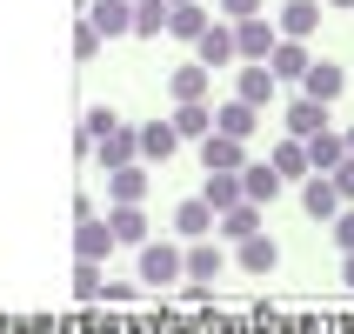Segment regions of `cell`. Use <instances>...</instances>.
<instances>
[{
    "instance_id": "1",
    "label": "cell",
    "mask_w": 354,
    "mask_h": 334,
    "mask_svg": "<svg viewBox=\"0 0 354 334\" xmlns=\"http://www.w3.org/2000/svg\"><path fill=\"white\" fill-rule=\"evenodd\" d=\"M134 254H140V268H134V275H140V288H160V295H167V288H180V248H167V241H154V234H147Z\"/></svg>"
},
{
    "instance_id": "2",
    "label": "cell",
    "mask_w": 354,
    "mask_h": 334,
    "mask_svg": "<svg viewBox=\"0 0 354 334\" xmlns=\"http://www.w3.org/2000/svg\"><path fill=\"white\" fill-rule=\"evenodd\" d=\"M194 60H201V67H214V74H221V67H234V27H227V20H207V27H201V34H194Z\"/></svg>"
},
{
    "instance_id": "3",
    "label": "cell",
    "mask_w": 354,
    "mask_h": 334,
    "mask_svg": "<svg viewBox=\"0 0 354 334\" xmlns=\"http://www.w3.org/2000/svg\"><path fill=\"white\" fill-rule=\"evenodd\" d=\"M227 27H234V54H241V60H268V54H274V40H281V27H274L268 14L227 20Z\"/></svg>"
},
{
    "instance_id": "4",
    "label": "cell",
    "mask_w": 354,
    "mask_h": 334,
    "mask_svg": "<svg viewBox=\"0 0 354 334\" xmlns=\"http://www.w3.org/2000/svg\"><path fill=\"white\" fill-rule=\"evenodd\" d=\"M248 140H234V134H201V167H207V174H241V167H248Z\"/></svg>"
},
{
    "instance_id": "5",
    "label": "cell",
    "mask_w": 354,
    "mask_h": 334,
    "mask_svg": "<svg viewBox=\"0 0 354 334\" xmlns=\"http://www.w3.org/2000/svg\"><path fill=\"white\" fill-rule=\"evenodd\" d=\"M295 94L328 100V107H335V100L348 94V67H341V60H308V74H301V87H295Z\"/></svg>"
},
{
    "instance_id": "6",
    "label": "cell",
    "mask_w": 354,
    "mask_h": 334,
    "mask_svg": "<svg viewBox=\"0 0 354 334\" xmlns=\"http://www.w3.org/2000/svg\"><path fill=\"white\" fill-rule=\"evenodd\" d=\"M221 268H227V254H221V241L207 234V241H187V248H180V281H207V288H214L221 281Z\"/></svg>"
},
{
    "instance_id": "7",
    "label": "cell",
    "mask_w": 354,
    "mask_h": 334,
    "mask_svg": "<svg viewBox=\"0 0 354 334\" xmlns=\"http://www.w3.org/2000/svg\"><path fill=\"white\" fill-rule=\"evenodd\" d=\"M94 160H100V174H114V167L140 160V134L127 127V120H114V127H107V134L94 140Z\"/></svg>"
},
{
    "instance_id": "8",
    "label": "cell",
    "mask_w": 354,
    "mask_h": 334,
    "mask_svg": "<svg viewBox=\"0 0 354 334\" xmlns=\"http://www.w3.org/2000/svg\"><path fill=\"white\" fill-rule=\"evenodd\" d=\"M341 207H348V201L335 194V180H328V174H308V180H301V214L315 221V228H328Z\"/></svg>"
},
{
    "instance_id": "9",
    "label": "cell",
    "mask_w": 354,
    "mask_h": 334,
    "mask_svg": "<svg viewBox=\"0 0 354 334\" xmlns=\"http://www.w3.org/2000/svg\"><path fill=\"white\" fill-rule=\"evenodd\" d=\"M281 94V80L268 74V60H241V74H234V100H248V107H261L268 114V100Z\"/></svg>"
},
{
    "instance_id": "10",
    "label": "cell",
    "mask_w": 354,
    "mask_h": 334,
    "mask_svg": "<svg viewBox=\"0 0 354 334\" xmlns=\"http://www.w3.org/2000/svg\"><path fill=\"white\" fill-rule=\"evenodd\" d=\"M107 234H114V248H140V241L154 234V228H147V207H140V201H114V207H107Z\"/></svg>"
},
{
    "instance_id": "11",
    "label": "cell",
    "mask_w": 354,
    "mask_h": 334,
    "mask_svg": "<svg viewBox=\"0 0 354 334\" xmlns=\"http://www.w3.org/2000/svg\"><path fill=\"white\" fill-rule=\"evenodd\" d=\"M308 60H315V54H308V40H288V34H281V40H274V54H268V74H274L281 87H301Z\"/></svg>"
},
{
    "instance_id": "12",
    "label": "cell",
    "mask_w": 354,
    "mask_h": 334,
    "mask_svg": "<svg viewBox=\"0 0 354 334\" xmlns=\"http://www.w3.org/2000/svg\"><path fill=\"white\" fill-rule=\"evenodd\" d=\"M167 100H214V67L180 60L174 74H167Z\"/></svg>"
},
{
    "instance_id": "13",
    "label": "cell",
    "mask_w": 354,
    "mask_h": 334,
    "mask_svg": "<svg viewBox=\"0 0 354 334\" xmlns=\"http://www.w3.org/2000/svg\"><path fill=\"white\" fill-rule=\"evenodd\" d=\"M214 134H234V140H254L261 134V107H248V100H214Z\"/></svg>"
},
{
    "instance_id": "14",
    "label": "cell",
    "mask_w": 354,
    "mask_h": 334,
    "mask_svg": "<svg viewBox=\"0 0 354 334\" xmlns=\"http://www.w3.org/2000/svg\"><path fill=\"white\" fill-rule=\"evenodd\" d=\"M281 187H288V180H281L268 160H248V167H241V201H254V207H274Z\"/></svg>"
},
{
    "instance_id": "15",
    "label": "cell",
    "mask_w": 354,
    "mask_h": 334,
    "mask_svg": "<svg viewBox=\"0 0 354 334\" xmlns=\"http://www.w3.org/2000/svg\"><path fill=\"white\" fill-rule=\"evenodd\" d=\"M274 27H281L288 40H315V34H321V0H281Z\"/></svg>"
},
{
    "instance_id": "16",
    "label": "cell",
    "mask_w": 354,
    "mask_h": 334,
    "mask_svg": "<svg viewBox=\"0 0 354 334\" xmlns=\"http://www.w3.org/2000/svg\"><path fill=\"white\" fill-rule=\"evenodd\" d=\"M248 234H261V207H254V201H234V207L214 214V241L234 248V241H248Z\"/></svg>"
},
{
    "instance_id": "17",
    "label": "cell",
    "mask_w": 354,
    "mask_h": 334,
    "mask_svg": "<svg viewBox=\"0 0 354 334\" xmlns=\"http://www.w3.org/2000/svg\"><path fill=\"white\" fill-rule=\"evenodd\" d=\"M114 254V234H107V214L74 221V261H107Z\"/></svg>"
},
{
    "instance_id": "18",
    "label": "cell",
    "mask_w": 354,
    "mask_h": 334,
    "mask_svg": "<svg viewBox=\"0 0 354 334\" xmlns=\"http://www.w3.org/2000/svg\"><path fill=\"white\" fill-rule=\"evenodd\" d=\"M301 147H308V167H315V174H335L341 160H348V140H341V127H321V134H308Z\"/></svg>"
},
{
    "instance_id": "19",
    "label": "cell",
    "mask_w": 354,
    "mask_h": 334,
    "mask_svg": "<svg viewBox=\"0 0 354 334\" xmlns=\"http://www.w3.org/2000/svg\"><path fill=\"white\" fill-rule=\"evenodd\" d=\"M321 127H335V120H328V100H308V94L288 100V134H295V140L321 134Z\"/></svg>"
},
{
    "instance_id": "20",
    "label": "cell",
    "mask_w": 354,
    "mask_h": 334,
    "mask_svg": "<svg viewBox=\"0 0 354 334\" xmlns=\"http://www.w3.org/2000/svg\"><path fill=\"white\" fill-rule=\"evenodd\" d=\"M234 248H241V268H248V275H274V261H281V241L274 234H268V228H261V234H248V241H234Z\"/></svg>"
},
{
    "instance_id": "21",
    "label": "cell",
    "mask_w": 354,
    "mask_h": 334,
    "mask_svg": "<svg viewBox=\"0 0 354 334\" xmlns=\"http://www.w3.org/2000/svg\"><path fill=\"white\" fill-rule=\"evenodd\" d=\"M174 234H180V241H207V234H214V207H207L201 194H187V201L174 207Z\"/></svg>"
},
{
    "instance_id": "22",
    "label": "cell",
    "mask_w": 354,
    "mask_h": 334,
    "mask_svg": "<svg viewBox=\"0 0 354 334\" xmlns=\"http://www.w3.org/2000/svg\"><path fill=\"white\" fill-rule=\"evenodd\" d=\"M268 167H274L281 180H295V187H301V180H308V174H315V167H308V147H301L295 134H288V140H274V147H268Z\"/></svg>"
},
{
    "instance_id": "23",
    "label": "cell",
    "mask_w": 354,
    "mask_h": 334,
    "mask_svg": "<svg viewBox=\"0 0 354 334\" xmlns=\"http://www.w3.org/2000/svg\"><path fill=\"white\" fill-rule=\"evenodd\" d=\"M87 27H94L100 40L127 34V27H134V0H94V7H87Z\"/></svg>"
},
{
    "instance_id": "24",
    "label": "cell",
    "mask_w": 354,
    "mask_h": 334,
    "mask_svg": "<svg viewBox=\"0 0 354 334\" xmlns=\"http://www.w3.org/2000/svg\"><path fill=\"white\" fill-rule=\"evenodd\" d=\"M140 134V160L154 167V160H174V147H180V134H174V120H147V127H134Z\"/></svg>"
},
{
    "instance_id": "25",
    "label": "cell",
    "mask_w": 354,
    "mask_h": 334,
    "mask_svg": "<svg viewBox=\"0 0 354 334\" xmlns=\"http://www.w3.org/2000/svg\"><path fill=\"white\" fill-rule=\"evenodd\" d=\"M114 201H147V160H127V167L107 174V207Z\"/></svg>"
},
{
    "instance_id": "26",
    "label": "cell",
    "mask_w": 354,
    "mask_h": 334,
    "mask_svg": "<svg viewBox=\"0 0 354 334\" xmlns=\"http://www.w3.org/2000/svg\"><path fill=\"white\" fill-rule=\"evenodd\" d=\"M174 134H180V140L214 134V107H207V100H174Z\"/></svg>"
},
{
    "instance_id": "27",
    "label": "cell",
    "mask_w": 354,
    "mask_h": 334,
    "mask_svg": "<svg viewBox=\"0 0 354 334\" xmlns=\"http://www.w3.org/2000/svg\"><path fill=\"white\" fill-rule=\"evenodd\" d=\"M167 14H174L167 0H134V27L127 34L134 40H167Z\"/></svg>"
},
{
    "instance_id": "28",
    "label": "cell",
    "mask_w": 354,
    "mask_h": 334,
    "mask_svg": "<svg viewBox=\"0 0 354 334\" xmlns=\"http://www.w3.org/2000/svg\"><path fill=\"white\" fill-rule=\"evenodd\" d=\"M207 20H214V14H207L201 0H187V7H174V14H167V40H194Z\"/></svg>"
},
{
    "instance_id": "29",
    "label": "cell",
    "mask_w": 354,
    "mask_h": 334,
    "mask_svg": "<svg viewBox=\"0 0 354 334\" xmlns=\"http://www.w3.org/2000/svg\"><path fill=\"white\" fill-rule=\"evenodd\" d=\"M201 201H207L214 214H221V207H234V201H241V174H207V187H201Z\"/></svg>"
},
{
    "instance_id": "30",
    "label": "cell",
    "mask_w": 354,
    "mask_h": 334,
    "mask_svg": "<svg viewBox=\"0 0 354 334\" xmlns=\"http://www.w3.org/2000/svg\"><path fill=\"white\" fill-rule=\"evenodd\" d=\"M100 281H107V275H100V261H74V295L80 301H100Z\"/></svg>"
},
{
    "instance_id": "31",
    "label": "cell",
    "mask_w": 354,
    "mask_h": 334,
    "mask_svg": "<svg viewBox=\"0 0 354 334\" xmlns=\"http://www.w3.org/2000/svg\"><path fill=\"white\" fill-rule=\"evenodd\" d=\"M328 234H335V248H341V254H354V201L341 207L335 221H328Z\"/></svg>"
},
{
    "instance_id": "32",
    "label": "cell",
    "mask_w": 354,
    "mask_h": 334,
    "mask_svg": "<svg viewBox=\"0 0 354 334\" xmlns=\"http://www.w3.org/2000/svg\"><path fill=\"white\" fill-rule=\"evenodd\" d=\"M100 301L107 308H127V301H140V281H100Z\"/></svg>"
},
{
    "instance_id": "33",
    "label": "cell",
    "mask_w": 354,
    "mask_h": 334,
    "mask_svg": "<svg viewBox=\"0 0 354 334\" xmlns=\"http://www.w3.org/2000/svg\"><path fill=\"white\" fill-rule=\"evenodd\" d=\"M221 20H248V14H268V0H214Z\"/></svg>"
},
{
    "instance_id": "34",
    "label": "cell",
    "mask_w": 354,
    "mask_h": 334,
    "mask_svg": "<svg viewBox=\"0 0 354 334\" xmlns=\"http://www.w3.org/2000/svg\"><path fill=\"white\" fill-rule=\"evenodd\" d=\"M94 54H100V34L80 20V27H74V60H94Z\"/></svg>"
},
{
    "instance_id": "35",
    "label": "cell",
    "mask_w": 354,
    "mask_h": 334,
    "mask_svg": "<svg viewBox=\"0 0 354 334\" xmlns=\"http://www.w3.org/2000/svg\"><path fill=\"white\" fill-rule=\"evenodd\" d=\"M328 180H335V194H341V201H354V154L341 160V167H335V174H328Z\"/></svg>"
},
{
    "instance_id": "36",
    "label": "cell",
    "mask_w": 354,
    "mask_h": 334,
    "mask_svg": "<svg viewBox=\"0 0 354 334\" xmlns=\"http://www.w3.org/2000/svg\"><path fill=\"white\" fill-rule=\"evenodd\" d=\"M180 301H194V308H201V301H214V288H207V281H180Z\"/></svg>"
},
{
    "instance_id": "37",
    "label": "cell",
    "mask_w": 354,
    "mask_h": 334,
    "mask_svg": "<svg viewBox=\"0 0 354 334\" xmlns=\"http://www.w3.org/2000/svg\"><path fill=\"white\" fill-rule=\"evenodd\" d=\"M341 281H348V295H354V254H348V268H341Z\"/></svg>"
},
{
    "instance_id": "38",
    "label": "cell",
    "mask_w": 354,
    "mask_h": 334,
    "mask_svg": "<svg viewBox=\"0 0 354 334\" xmlns=\"http://www.w3.org/2000/svg\"><path fill=\"white\" fill-rule=\"evenodd\" d=\"M321 7H341V14H354V0H321Z\"/></svg>"
},
{
    "instance_id": "39",
    "label": "cell",
    "mask_w": 354,
    "mask_h": 334,
    "mask_svg": "<svg viewBox=\"0 0 354 334\" xmlns=\"http://www.w3.org/2000/svg\"><path fill=\"white\" fill-rule=\"evenodd\" d=\"M341 140H348V154H354V127H341Z\"/></svg>"
},
{
    "instance_id": "40",
    "label": "cell",
    "mask_w": 354,
    "mask_h": 334,
    "mask_svg": "<svg viewBox=\"0 0 354 334\" xmlns=\"http://www.w3.org/2000/svg\"><path fill=\"white\" fill-rule=\"evenodd\" d=\"M167 7H187V0H167Z\"/></svg>"
}]
</instances>
